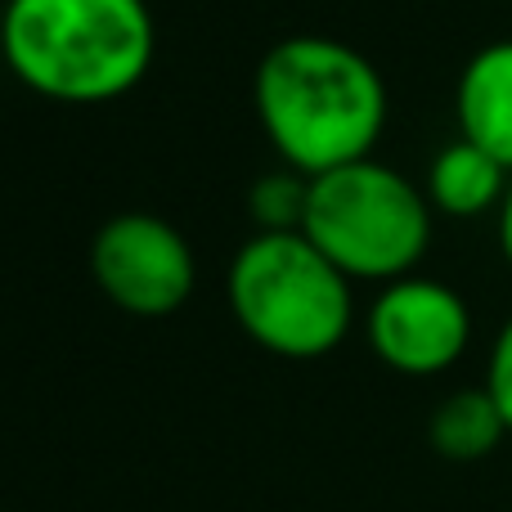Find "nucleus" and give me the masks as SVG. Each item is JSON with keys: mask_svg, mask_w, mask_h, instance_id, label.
Wrapping results in <instances>:
<instances>
[{"mask_svg": "<svg viewBox=\"0 0 512 512\" xmlns=\"http://www.w3.org/2000/svg\"><path fill=\"white\" fill-rule=\"evenodd\" d=\"M256 117L288 171L324 176L373 158L387 126V86L378 68L333 36H283L256 68Z\"/></svg>", "mask_w": 512, "mask_h": 512, "instance_id": "f257e3e1", "label": "nucleus"}, {"mask_svg": "<svg viewBox=\"0 0 512 512\" xmlns=\"http://www.w3.org/2000/svg\"><path fill=\"white\" fill-rule=\"evenodd\" d=\"M144 0H5L0 59L27 90L59 104H108L153 63Z\"/></svg>", "mask_w": 512, "mask_h": 512, "instance_id": "f03ea898", "label": "nucleus"}, {"mask_svg": "<svg viewBox=\"0 0 512 512\" xmlns=\"http://www.w3.org/2000/svg\"><path fill=\"white\" fill-rule=\"evenodd\" d=\"M225 301L261 351L319 360L351 333V279L301 230H256L230 261Z\"/></svg>", "mask_w": 512, "mask_h": 512, "instance_id": "7ed1b4c3", "label": "nucleus"}, {"mask_svg": "<svg viewBox=\"0 0 512 512\" xmlns=\"http://www.w3.org/2000/svg\"><path fill=\"white\" fill-rule=\"evenodd\" d=\"M432 216L414 180L387 162L360 158L310 180L301 234L351 283H396L427 256Z\"/></svg>", "mask_w": 512, "mask_h": 512, "instance_id": "20e7f679", "label": "nucleus"}, {"mask_svg": "<svg viewBox=\"0 0 512 512\" xmlns=\"http://www.w3.org/2000/svg\"><path fill=\"white\" fill-rule=\"evenodd\" d=\"M90 274L117 310L135 319L176 315L198 279L185 234L153 212H117L90 243Z\"/></svg>", "mask_w": 512, "mask_h": 512, "instance_id": "39448f33", "label": "nucleus"}, {"mask_svg": "<svg viewBox=\"0 0 512 512\" xmlns=\"http://www.w3.org/2000/svg\"><path fill=\"white\" fill-rule=\"evenodd\" d=\"M369 351L405 378H436L454 369L472 342V310L450 283L405 274L373 297L364 315Z\"/></svg>", "mask_w": 512, "mask_h": 512, "instance_id": "423d86ee", "label": "nucleus"}, {"mask_svg": "<svg viewBox=\"0 0 512 512\" xmlns=\"http://www.w3.org/2000/svg\"><path fill=\"white\" fill-rule=\"evenodd\" d=\"M459 135L495 153L512 171V41H495L468 59L454 90Z\"/></svg>", "mask_w": 512, "mask_h": 512, "instance_id": "0eeeda50", "label": "nucleus"}, {"mask_svg": "<svg viewBox=\"0 0 512 512\" xmlns=\"http://www.w3.org/2000/svg\"><path fill=\"white\" fill-rule=\"evenodd\" d=\"M508 185H512V171L504 162L459 135V140L445 144L432 158L423 194L432 203V212L454 216V221H472V216L499 212L508 198Z\"/></svg>", "mask_w": 512, "mask_h": 512, "instance_id": "6e6552de", "label": "nucleus"}, {"mask_svg": "<svg viewBox=\"0 0 512 512\" xmlns=\"http://www.w3.org/2000/svg\"><path fill=\"white\" fill-rule=\"evenodd\" d=\"M508 423L499 414V405L490 400L486 387H463L450 391L441 405L432 409V423H427V441L441 459L450 463H477L504 445Z\"/></svg>", "mask_w": 512, "mask_h": 512, "instance_id": "1a4fd4ad", "label": "nucleus"}, {"mask_svg": "<svg viewBox=\"0 0 512 512\" xmlns=\"http://www.w3.org/2000/svg\"><path fill=\"white\" fill-rule=\"evenodd\" d=\"M306 198H310V176L301 171H274V176H261L248 194L252 221L261 230H301L306 221Z\"/></svg>", "mask_w": 512, "mask_h": 512, "instance_id": "9d476101", "label": "nucleus"}, {"mask_svg": "<svg viewBox=\"0 0 512 512\" xmlns=\"http://www.w3.org/2000/svg\"><path fill=\"white\" fill-rule=\"evenodd\" d=\"M481 387L490 391V400L499 405V414H504V423L512 432V319L499 328L495 346H490V364H486V382Z\"/></svg>", "mask_w": 512, "mask_h": 512, "instance_id": "9b49d317", "label": "nucleus"}, {"mask_svg": "<svg viewBox=\"0 0 512 512\" xmlns=\"http://www.w3.org/2000/svg\"><path fill=\"white\" fill-rule=\"evenodd\" d=\"M499 248H504L508 265H512V185H508V198L499 207Z\"/></svg>", "mask_w": 512, "mask_h": 512, "instance_id": "f8f14e48", "label": "nucleus"}]
</instances>
